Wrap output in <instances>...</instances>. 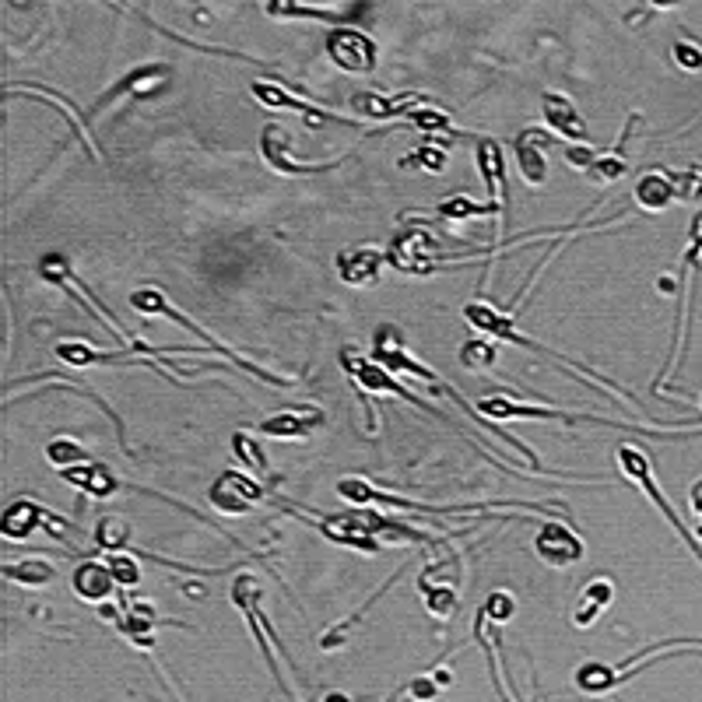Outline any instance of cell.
<instances>
[{
    "mask_svg": "<svg viewBox=\"0 0 702 702\" xmlns=\"http://www.w3.org/2000/svg\"><path fill=\"white\" fill-rule=\"evenodd\" d=\"M541 116H545L548 127L559 130V134L569 137V141H587V123H583V116L576 113L569 95L548 92L545 99H541Z\"/></svg>",
    "mask_w": 702,
    "mask_h": 702,
    "instance_id": "cell-9",
    "label": "cell"
},
{
    "mask_svg": "<svg viewBox=\"0 0 702 702\" xmlns=\"http://www.w3.org/2000/svg\"><path fill=\"white\" fill-rule=\"evenodd\" d=\"M590 180H597V183H615L618 176L625 172V158H622V144H618L611 155H597V162L590 165Z\"/></svg>",
    "mask_w": 702,
    "mask_h": 702,
    "instance_id": "cell-27",
    "label": "cell"
},
{
    "mask_svg": "<svg viewBox=\"0 0 702 702\" xmlns=\"http://www.w3.org/2000/svg\"><path fill=\"white\" fill-rule=\"evenodd\" d=\"M260 151H264L267 165L278 172H285V176H309V172H323L330 169L334 162L327 165H306V162H295L292 155H288V134L285 127H278V123H267L264 137H260Z\"/></svg>",
    "mask_w": 702,
    "mask_h": 702,
    "instance_id": "cell-8",
    "label": "cell"
},
{
    "mask_svg": "<svg viewBox=\"0 0 702 702\" xmlns=\"http://www.w3.org/2000/svg\"><path fill=\"white\" fill-rule=\"evenodd\" d=\"M50 516H53V513H46V509H43V506H36V502L18 499V502H11V506L4 509V520H0V531H4V538L22 541V538H29V534L36 531L39 523L50 520Z\"/></svg>",
    "mask_w": 702,
    "mask_h": 702,
    "instance_id": "cell-13",
    "label": "cell"
},
{
    "mask_svg": "<svg viewBox=\"0 0 702 702\" xmlns=\"http://www.w3.org/2000/svg\"><path fill=\"white\" fill-rule=\"evenodd\" d=\"M674 60H678L685 71H702V53L695 50V46H688V43L674 46Z\"/></svg>",
    "mask_w": 702,
    "mask_h": 702,
    "instance_id": "cell-32",
    "label": "cell"
},
{
    "mask_svg": "<svg viewBox=\"0 0 702 702\" xmlns=\"http://www.w3.org/2000/svg\"><path fill=\"white\" fill-rule=\"evenodd\" d=\"M327 57L348 74H373L380 53H376V43L366 36V32L334 29L327 39Z\"/></svg>",
    "mask_w": 702,
    "mask_h": 702,
    "instance_id": "cell-2",
    "label": "cell"
},
{
    "mask_svg": "<svg viewBox=\"0 0 702 702\" xmlns=\"http://www.w3.org/2000/svg\"><path fill=\"white\" fill-rule=\"evenodd\" d=\"M253 95H257L264 106H281V109H295V113H302L306 116L313 127H323V123H330L334 116L330 113H320V109H313V106H306V102H299V99H292L288 92H281L278 85H267V81H257L253 85Z\"/></svg>",
    "mask_w": 702,
    "mask_h": 702,
    "instance_id": "cell-18",
    "label": "cell"
},
{
    "mask_svg": "<svg viewBox=\"0 0 702 702\" xmlns=\"http://www.w3.org/2000/svg\"><path fill=\"white\" fill-rule=\"evenodd\" d=\"M460 362H464L467 369H488L495 362V348L488 341H467L464 348H460Z\"/></svg>",
    "mask_w": 702,
    "mask_h": 702,
    "instance_id": "cell-28",
    "label": "cell"
},
{
    "mask_svg": "<svg viewBox=\"0 0 702 702\" xmlns=\"http://www.w3.org/2000/svg\"><path fill=\"white\" fill-rule=\"evenodd\" d=\"M411 688H415V695H418V699H436V695H439V688H436V685H432V681H429V678L415 681V685H411Z\"/></svg>",
    "mask_w": 702,
    "mask_h": 702,
    "instance_id": "cell-36",
    "label": "cell"
},
{
    "mask_svg": "<svg viewBox=\"0 0 702 702\" xmlns=\"http://www.w3.org/2000/svg\"><path fill=\"white\" fill-rule=\"evenodd\" d=\"M127 538H130V527L120 516H106V520L95 527V541H99V548H106V552H120V548L127 545Z\"/></svg>",
    "mask_w": 702,
    "mask_h": 702,
    "instance_id": "cell-24",
    "label": "cell"
},
{
    "mask_svg": "<svg viewBox=\"0 0 702 702\" xmlns=\"http://www.w3.org/2000/svg\"><path fill=\"white\" fill-rule=\"evenodd\" d=\"M390 264L404 274H429L436 264V239L422 225H411L390 243Z\"/></svg>",
    "mask_w": 702,
    "mask_h": 702,
    "instance_id": "cell-4",
    "label": "cell"
},
{
    "mask_svg": "<svg viewBox=\"0 0 702 702\" xmlns=\"http://www.w3.org/2000/svg\"><path fill=\"white\" fill-rule=\"evenodd\" d=\"M443 218H450V222H460V218H471V215H481L485 208H478V204L464 201V197H453V201H443Z\"/></svg>",
    "mask_w": 702,
    "mask_h": 702,
    "instance_id": "cell-31",
    "label": "cell"
},
{
    "mask_svg": "<svg viewBox=\"0 0 702 702\" xmlns=\"http://www.w3.org/2000/svg\"><path fill=\"white\" fill-rule=\"evenodd\" d=\"M534 552H538V559L548 562V566L566 569V566H573V562L583 559V541L569 531L566 523L548 520L538 531V538H534Z\"/></svg>",
    "mask_w": 702,
    "mask_h": 702,
    "instance_id": "cell-6",
    "label": "cell"
},
{
    "mask_svg": "<svg viewBox=\"0 0 702 702\" xmlns=\"http://www.w3.org/2000/svg\"><path fill=\"white\" fill-rule=\"evenodd\" d=\"M415 123L425 130H450V123H446L443 113H429V109H418L415 113Z\"/></svg>",
    "mask_w": 702,
    "mask_h": 702,
    "instance_id": "cell-33",
    "label": "cell"
},
{
    "mask_svg": "<svg viewBox=\"0 0 702 702\" xmlns=\"http://www.w3.org/2000/svg\"><path fill=\"white\" fill-rule=\"evenodd\" d=\"M267 499V492L257 485L253 478H246V474H222V478L211 485V506L218 509V513H229V516H243L250 513L253 506H260V502Z\"/></svg>",
    "mask_w": 702,
    "mask_h": 702,
    "instance_id": "cell-5",
    "label": "cell"
},
{
    "mask_svg": "<svg viewBox=\"0 0 702 702\" xmlns=\"http://www.w3.org/2000/svg\"><path fill=\"white\" fill-rule=\"evenodd\" d=\"M513 611H516L513 597H509V594H492L485 601V611H481V618H485V622H506V618H513Z\"/></svg>",
    "mask_w": 702,
    "mask_h": 702,
    "instance_id": "cell-30",
    "label": "cell"
},
{
    "mask_svg": "<svg viewBox=\"0 0 702 702\" xmlns=\"http://www.w3.org/2000/svg\"><path fill=\"white\" fill-rule=\"evenodd\" d=\"M415 155H418V162L429 165V169H436V172L446 165V155L439 148H422V151H415Z\"/></svg>",
    "mask_w": 702,
    "mask_h": 702,
    "instance_id": "cell-34",
    "label": "cell"
},
{
    "mask_svg": "<svg viewBox=\"0 0 702 702\" xmlns=\"http://www.w3.org/2000/svg\"><path fill=\"white\" fill-rule=\"evenodd\" d=\"M46 457H50V464L60 467V471H71V467L92 464V460L85 457V450H81L78 443H71V439H57V443H50V446H46Z\"/></svg>",
    "mask_w": 702,
    "mask_h": 702,
    "instance_id": "cell-25",
    "label": "cell"
},
{
    "mask_svg": "<svg viewBox=\"0 0 702 702\" xmlns=\"http://www.w3.org/2000/svg\"><path fill=\"white\" fill-rule=\"evenodd\" d=\"M316 422H323L320 411H285V415H274L260 422V436H274V439H299L313 429Z\"/></svg>",
    "mask_w": 702,
    "mask_h": 702,
    "instance_id": "cell-15",
    "label": "cell"
},
{
    "mask_svg": "<svg viewBox=\"0 0 702 702\" xmlns=\"http://www.w3.org/2000/svg\"><path fill=\"white\" fill-rule=\"evenodd\" d=\"M162 78H165V67H137V71H130L113 92L102 95L99 106H106L109 99H116V95H123V92H148L151 85H162Z\"/></svg>",
    "mask_w": 702,
    "mask_h": 702,
    "instance_id": "cell-21",
    "label": "cell"
},
{
    "mask_svg": "<svg viewBox=\"0 0 702 702\" xmlns=\"http://www.w3.org/2000/svg\"><path fill=\"white\" fill-rule=\"evenodd\" d=\"M64 478L71 481V485L85 488V492H92L95 499H106V495L116 492V478L106 471L102 464H81V467H71V471H64Z\"/></svg>",
    "mask_w": 702,
    "mask_h": 702,
    "instance_id": "cell-19",
    "label": "cell"
},
{
    "mask_svg": "<svg viewBox=\"0 0 702 702\" xmlns=\"http://www.w3.org/2000/svg\"><path fill=\"white\" fill-rule=\"evenodd\" d=\"M383 257L373 246H355V250H344L337 257V274H341L348 285H373L380 278Z\"/></svg>",
    "mask_w": 702,
    "mask_h": 702,
    "instance_id": "cell-12",
    "label": "cell"
},
{
    "mask_svg": "<svg viewBox=\"0 0 702 702\" xmlns=\"http://www.w3.org/2000/svg\"><path fill=\"white\" fill-rule=\"evenodd\" d=\"M109 569H113V580L123 583V587H134V583L141 580V566L123 552H116L113 559H109Z\"/></svg>",
    "mask_w": 702,
    "mask_h": 702,
    "instance_id": "cell-29",
    "label": "cell"
},
{
    "mask_svg": "<svg viewBox=\"0 0 702 702\" xmlns=\"http://www.w3.org/2000/svg\"><path fill=\"white\" fill-rule=\"evenodd\" d=\"M688 502H692V513L699 516V538H702V478L692 481V488H688Z\"/></svg>",
    "mask_w": 702,
    "mask_h": 702,
    "instance_id": "cell-35",
    "label": "cell"
},
{
    "mask_svg": "<svg viewBox=\"0 0 702 702\" xmlns=\"http://www.w3.org/2000/svg\"><path fill=\"white\" fill-rule=\"evenodd\" d=\"M478 169L485 176V190H488V211L502 208L506 204V158H502V148L495 141H481L478 144Z\"/></svg>",
    "mask_w": 702,
    "mask_h": 702,
    "instance_id": "cell-11",
    "label": "cell"
},
{
    "mask_svg": "<svg viewBox=\"0 0 702 702\" xmlns=\"http://www.w3.org/2000/svg\"><path fill=\"white\" fill-rule=\"evenodd\" d=\"M39 271H43V278H50L53 285H64L67 292H78V299L85 302V306L92 309L95 316H99V323H102V327H106L109 334L116 337V341H123V344H127V334H123V330L116 327V320H113V316H109L106 309H102L99 302H95L92 295H88V288L81 285L78 278H74V274H71V267H67V260H64V257H53V253H50V257H43V260H39Z\"/></svg>",
    "mask_w": 702,
    "mask_h": 702,
    "instance_id": "cell-7",
    "label": "cell"
},
{
    "mask_svg": "<svg viewBox=\"0 0 702 702\" xmlns=\"http://www.w3.org/2000/svg\"><path fill=\"white\" fill-rule=\"evenodd\" d=\"M113 569L99 566V562H81L78 573H74V594L85 597V601L99 604L113 594Z\"/></svg>",
    "mask_w": 702,
    "mask_h": 702,
    "instance_id": "cell-14",
    "label": "cell"
},
{
    "mask_svg": "<svg viewBox=\"0 0 702 702\" xmlns=\"http://www.w3.org/2000/svg\"><path fill=\"white\" fill-rule=\"evenodd\" d=\"M4 573L15 583H25V587H46V583L57 576V569L43 559H29V562H18V566H4Z\"/></svg>",
    "mask_w": 702,
    "mask_h": 702,
    "instance_id": "cell-22",
    "label": "cell"
},
{
    "mask_svg": "<svg viewBox=\"0 0 702 702\" xmlns=\"http://www.w3.org/2000/svg\"><path fill=\"white\" fill-rule=\"evenodd\" d=\"M341 366H344V373L355 380V387L366 390V394H394V397H404V401H411L415 408H429V404L418 401L415 394H408L404 387H397L394 376H390L387 369H380L376 362H369L366 355H359L355 348H344L341 351Z\"/></svg>",
    "mask_w": 702,
    "mask_h": 702,
    "instance_id": "cell-3",
    "label": "cell"
},
{
    "mask_svg": "<svg viewBox=\"0 0 702 702\" xmlns=\"http://www.w3.org/2000/svg\"><path fill=\"white\" fill-rule=\"evenodd\" d=\"M545 144H548V137L541 134V130H523V134L516 137V144H513V151H516V165H520L523 180L531 183V187H538V183H545V180H548Z\"/></svg>",
    "mask_w": 702,
    "mask_h": 702,
    "instance_id": "cell-10",
    "label": "cell"
},
{
    "mask_svg": "<svg viewBox=\"0 0 702 702\" xmlns=\"http://www.w3.org/2000/svg\"><path fill=\"white\" fill-rule=\"evenodd\" d=\"M418 95H404V99H383V95L376 92H359L351 95V106L359 109L362 116H369V120H390V116L397 113H408V109L418 106Z\"/></svg>",
    "mask_w": 702,
    "mask_h": 702,
    "instance_id": "cell-17",
    "label": "cell"
},
{
    "mask_svg": "<svg viewBox=\"0 0 702 702\" xmlns=\"http://www.w3.org/2000/svg\"><path fill=\"white\" fill-rule=\"evenodd\" d=\"M671 183H674V201H702V169L692 165V169H681V172H671Z\"/></svg>",
    "mask_w": 702,
    "mask_h": 702,
    "instance_id": "cell-26",
    "label": "cell"
},
{
    "mask_svg": "<svg viewBox=\"0 0 702 702\" xmlns=\"http://www.w3.org/2000/svg\"><path fill=\"white\" fill-rule=\"evenodd\" d=\"M636 204L643 211H664L667 204L674 201V183H671V172H664V169H653V172H646L643 180L636 183Z\"/></svg>",
    "mask_w": 702,
    "mask_h": 702,
    "instance_id": "cell-16",
    "label": "cell"
},
{
    "mask_svg": "<svg viewBox=\"0 0 702 702\" xmlns=\"http://www.w3.org/2000/svg\"><path fill=\"white\" fill-rule=\"evenodd\" d=\"M232 450H236V457L243 460V464H250L253 471L260 474V478L274 481L271 467H267V457H264V450H260L257 443H253V436H250V432H236V436H232Z\"/></svg>",
    "mask_w": 702,
    "mask_h": 702,
    "instance_id": "cell-23",
    "label": "cell"
},
{
    "mask_svg": "<svg viewBox=\"0 0 702 702\" xmlns=\"http://www.w3.org/2000/svg\"><path fill=\"white\" fill-rule=\"evenodd\" d=\"M618 464H622V471L629 474V478L636 481V485L643 488V492L650 495L653 502H657V509H660V513H664V520L671 523L674 531L681 534V541H685V548H688V552H692L695 559L702 562V545H699V538H692V534L685 531V523H681V516L674 513V506H671V502L664 499V492H660V488H657V481H653V471H650V457H646V453L639 450V446H632V443H622V446H618Z\"/></svg>",
    "mask_w": 702,
    "mask_h": 702,
    "instance_id": "cell-1",
    "label": "cell"
},
{
    "mask_svg": "<svg viewBox=\"0 0 702 702\" xmlns=\"http://www.w3.org/2000/svg\"><path fill=\"white\" fill-rule=\"evenodd\" d=\"M611 597H615V587H611L608 580L590 583L587 594L580 597V608H576L573 622H576V625H594V622H597V615H601V611L611 604Z\"/></svg>",
    "mask_w": 702,
    "mask_h": 702,
    "instance_id": "cell-20",
    "label": "cell"
}]
</instances>
